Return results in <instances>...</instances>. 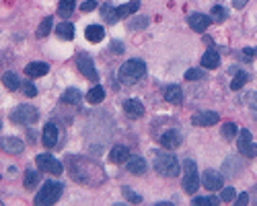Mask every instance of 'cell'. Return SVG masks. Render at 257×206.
<instances>
[{
	"label": "cell",
	"instance_id": "6da1fadb",
	"mask_svg": "<svg viewBox=\"0 0 257 206\" xmlns=\"http://www.w3.org/2000/svg\"><path fill=\"white\" fill-rule=\"evenodd\" d=\"M146 74V64L140 58H132V60H126L120 66V81L124 85H134L138 81H142Z\"/></svg>",
	"mask_w": 257,
	"mask_h": 206
},
{
	"label": "cell",
	"instance_id": "7a4b0ae2",
	"mask_svg": "<svg viewBox=\"0 0 257 206\" xmlns=\"http://www.w3.org/2000/svg\"><path fill=\"white\" fill-rule=\"evenodd\" d=\"M62 190H64L62 183H58V182H45L43 188L37 192L35 200H33L35 206H52V204H56L58 200H60Z\"/></svg>",
	"mask_w": 257,
	"mask_h": 206
},
{
	"label": "cell",
	"instance_id": "3957f363",
	"mask_svg": "<svg viewBox=\"0 0 257 206\" xmlns=\"http://www.w3.org/2000/svg\"><path fill=\"white\" fill-rule=\"evenodd\" d=\"M154 171L165 175V178H175L179 173V161H177L175 155L159 153L154 157Z\"/></svg>",
	"mask_w": 257,
	"mask_h": 206
},
{
	"label": "cell",
	"instance_id": "277c9868",
	"mask_svg": "<svg viewBox=\"0 0 257 206\" xmlns=\"http://www.w3.org/2000/svg\"><path fill=\"white\" fill-rule=\"evenodd\" d=\"M8 117L15 124H35L39 120V112L33 105H17Z\"/></svg>",
	"mask_w": 257,
	"mask_h": 206
},
{
	"label": "cell",
	"instance_id": "5b68a950",
	"mask_svg": "<svg viewBox=\"0 0 257 206\" xmlns=\"http://www.w3.org/2000/svg\"><path fill=\"white\" fill-rule=\"evenodd\" d=\"M35 165L39 167V171L49 173V175H60L64 171V165L58 159H54L52 155H37L35 157Z\"/></svg>",
	"mask_w": 257,
	"mask_h": 206
},
{
	"label": "cell",
	"instance_id": "8992f818",
	"mask_svg": "<svg viewBox=\"0 0 257 206\" xmlns=\"http://www.w3.org/2000/svg\"><path fill=\"white\" fill-rule=\"evenodd\" d=\"M76 68L81 70V74L85 76V78H88V81H97L99 78V74H97V68H95V64H93V58L88 56V54H85V52H81L76 56Z\"/></svg>",
	"mask_w": 257,
	"mask_h": 206
},
{
	"label": "cell",
	"instance_id": "52a82bcc",
	"mask_svg": "<svg viewBox=\"0 0 257 206\" xmlns=\"http://www.w3.org/2000/svg\"><path fill=\"white\" fill-rule=\"evenodd\" d=\"M236 146H239V153L243 157H249V159L257 157V144L251 142V132L249 130H241L239 140H236Z\"/></svg>",
	"mask_w": 257,
	"mask_h": 206
},
{
	"label": "cell",
	"instance_id": "ba28073f",
	"mask_svg": "<svg viewBox=\"0 0 257 206\" xmlns=\"http://www.w3.org/2000/svg\"><path fill=\"white\" fill-rule=\"evenodd\" d=\"M202 183H204V188L208 192H216V190H220L224 185V178H222V173H218V171L206 169L204 178H202Z\"/></svg>",
	"mask_w": 257,
	"mask_h": 206
},
{
	"label": "cell",
	"instance_id": "9c48e42d",
	"mask_svg": "<svg viewBox=\"0 0 257 206\" xmlns=\"http://www.w3.org/2000/svg\"><path fill=\"white\" fill-rule=\"evenodd\" d=\"M0 151H4L6 155H21L25 151V144L17 136H4L0 138Z\"/></svg>",
	"mask_w": 257,
	"mask_h": 206
},
{
	"label": "cell",
	"instance_id": "30bf717a",
	"mask_svg": "<svg viewBox=\"0 0 257 206\" xmlns=\"http://www.w3.org/2000/svg\"><path fill=\"white\" fill-rule=\"evenodd\" d=\"M58 138H60V132H58V126L54 122H49L43 126V132H42V142L45 149H54L58 146Z\"/></svg>",
	"mask_w": 257,
	"mask_h": 206
},
{
	"label": "cell",
	"instance_id": "8fae6325",
	"mask_svg": "<svg viewBox=\"0 0 257 206\" xmlns=\"http://www.w3.org/2000/svg\"><path fill=\"white\" fill-rule=\"evenodd\" d=\"M220 117L216 112H197L193 117H192V124L193 126H200V128H210V126L218 124Z\"/></svg>",
	"mask_w": 257,
	"mask_h": 206
},
{
	"label": "cell",
	"instance_id": "7c38bea8",
	"mask_svg": "<svg viewBox=\"0 0 257 206\" xmlns=\"http://www.w3.org/2000/svg\"><path fill=\"white\" fill-rule=\"evenodd\" d=\"M187 23H190V27L195 33H204L206 29H208V25L212 23V17L202 15V13H192L190 17H187Z\"/></svg>",
	"mask_w": 257,
	"mask_h": 206
},
{
	"label": "cell",
	"instance_id": "4fadbf2b",
	"mask_svg": "<svg viewBox=\"0 0 257 206\" xmlns=\"http://www.w3.org/2000/svg\"><path fill=\"white\" fill-rule=\"evenodd\" d=\"M179 144H181V134L177 132L175 128L163 132V136H161V146H163V149H167V151H175Z\"/></svg>",
	"mask_w": 257,
	"mask_h": 206
},
{
	"label": "cell",
	"instance_id": "5bb4252c",
	"mask_svg": "<svg viewBox=\"0 0 257 206\" xmlns=\"http://www.w3.org/2000/svg\"><path fill=\"white\" fill-rule=\"evenodd\" d=\"M124 114L132 120H138V117L144 115V103L140 99H128L124 103Z\"/></svg>",
	"mask_w": 257,
	"mask_h": 206
},
{
	"label": "cell",
	"instance_id": "9a60e30c",
	"mask_svg": "<svg viewBox=\"0 0 257 206\" xmlns=\"http://www.w3.org/2000/svg\"><path fill=\"white\" fill-rule=\"evenodd\" d=\"M126 169L130 171V173H134V175H142V173H146L148 165H146V161H144V157H140V155H132L130 159L126 161Z\"/></svg>",
	"mask_w": 257,
	"mask_h": 206
},
{
	"label": "cell",
	"instance_id": "2e32d148",
	"mask_svg": "<svg viewBox=\"0 0 257 206\" xmlns=\"http://www.w3.org/2000/svg\"><path fill=\"white\" fill-rule=\"evenodd\" d=\"M243 171V165L239 159H235V157H231V159H226L222 163V173L224 178H239V173Z\"/></svg>",
	"mask_w": 257,
	"mask_h": 206
},
{
	"label": "cell",
	"instance_id": "e0dca14e",
	"mask_svg": "<svg viewBox=\"0 0 257 206\" xmlns=\"http://www.w3.org/2000/svg\"><path fill=\"white\" fill-rule=\"evenodd\" d=\"M49 72V66L45 62H31L25 66V74L29 78H39V76H45Z\"/></svg>",
	"mask_w": 257,
	"mask_h": 206
},
{
	"label": "cell",
	"instance_id": "ac0fdd59",
	"mask_svg": "<svg viewBox=\"0 0 257 206\" xmlns=\"http://www.w3.org/2000/svg\"><path fill=\"white\" fill-rule=\"evenodd\" d=\"M165 99L173 103V105H179L183 103V91H181V87L179 85H169L165 89Z\"/></svg>",
	"mask_w": 257,
	"mask_h": 206
},
{
	"label": "cell",
	"instance_id": "d6986e66",
	"mask_svg": "<svg viewBox=\"0 0 257 206\" xmlns=\"http://www.w3.org/2000/svg\"><path fill=\"white\" fill-rule=\"evenodd\" d=\"M128 159H130V151H128V146H124V144H117V146H113L111 149V153H109V161L111 163H126Z\"/></svg>",
	"mask_w": 257,
	"mask_h": 206
},
{
	"label": "cell",
	"instance_id": "ffe728a7",
	"mask_svg": "<svg viewBox=\"0 0 257 206\" xmlns=\"http://www.w3.org/2000/svg\"><path fill=\"white\" fill-rule=\"evenodd\" d=\"M183 190L185 194H195L197 188H200V178H197V173H185V178H183Z\"/></svg>",
	"mask_w": 257,
	"mask_h": 206
},
{
	"label": "cell",
	"instance_id": "44dd1931",
	"mask_svg": "<svg viewBox=\"0 0 257 206\" xmlns=\"http://www.w3.org/2000/svg\"><path fill=\"white\" fill-rule=\"evenodd\" d=\"M202 66L208 68V70H214V68H218V66H220V56H218V52L206 50V54L202 56Z\"/></svg>",
	"mask_w": 257,
	"mask_h": 206
},
{
	"label": "cell",
	"instance_id": "7402d4cb",
	"mask_svg": "<svg viewBox=\"0 0 257 206\" xmlns=\"http://www.w3.org/2000/svg\"><path fill=\"white\" fill-rule=\"evenodd\" d=\"M85 35H86V39H88L91 44H99V42H103L105 31H103L101 25H88L86 31H85Z\"/></svg>",
	"mask_w": 257,
	"mask_h": 206
},
{
	"label": "cell",
	"instance_id": "603a6c76",
	"mask_svg": "<svg viewBox=\"0 0 257 206\" xmlns=\"http://www.w3.org/2000/svg\"><path fill=\"white\" fill-rule=\"evenodd\" d=\"M138 6H140V2L138 0H130L128 4H122V6H115V17L117 19H124V17H130L138 11Z\"/></svg>",
	"mask_w": 257,
	"mask_h": 206
},
{
	"label": "cell",
	"instance_id": "cb8c5ba5",
	"mask_svg": "<svg viewBox=\"0 0 257 206\" xmlns=\"http://www.w3.org/2000/svg\"><path fill=\"white\" fill-rule=\"evenodd\" d=\"M56 33L60 39H64V42H72L74 39V25L72 23H60L56 27Z\"/></svg>",
	"mask_w": 257,
	"mask_h": 206
},
{
	"label": "cell",
	"instance_id": "d4e9b609",
	"mask_svg": "<svg viewBox=\"0 0 257 206\" xmlns=\"http://www.w3.org/2000/svg\"><path fill=\"white\" fill-rule=\"evenodd\" d=\"M103 99H105V89L101 85H95L93 89L86 93V101L88 103H101Z\"/></svg>",
	"mask_w": 257,
	"mask_h": 206
},
{
	"label": "cell",
	"instance_id": "484cf974",
	"mask_svg": "<svg viewBox=\"0 0 257 206\" xmlns=\"http://www.w3.org/2000/svg\"><path fill=\"white\" fill-rule=\"evenodd\" d=\"M2 83L8 91H17L19 87H21V81H19V76L15 72H4L2 74Z\"/></svg>",
	"mask_w": 257,
	"mask_h": 206
},
{
	"label": "cell",
	"instance_id": "4316f807",
	"mask_svg": "<svg viewBox=\"0 0 257 206\" xmlns=\"http://www.w3.org/2000/svg\"><path fill=\"white\" fill-rule=\"evenodd\" d=\"M76 8V2L74 0H60V4H58V13H60V17L68 19Z\"/></svg>",
	"mask_w": 257,
	"mask_h": 206
},
{
	"label": "cell",
	"instance_id": "83f0119b",
	"mask_svg": "<svg viewBox=\"0 0 257 206\" xmlns=\"http://www.w3.org/2000/svg\"><path fill=\"white\" fill-rule=\"evenodd\" d=\"M62 103H68V105H78L81 103V93H78L76 89H68L62 97H60Z\"/></svg>",
	"mask_w": 257,
	"mask_h": 206
},
{
	"label": "cell",
	"instance_id": "f1b7e54d",
	"mask_svg": "<svg viewBox=\"0 0 257 206\" xmlns=\"http://www.w3.org/2000/svg\"><path fill=\"white\" fill-rule=\"evenodd\" d=\"M236 134H239V128H236V124H235V122H226V124H222V138H224V140H233Z\"/></svg>",
	"mask_w": 257,
	"mask_h": 206
},
{
	"label": "cell",
	"instance_id": "f546056e",
	"mask_svg": "<svg viewBox=\"0 0 257 206\" xmlns=\"http://www.w3.org/2000/svg\"><path fill=\"white\" fill-rule=\"evenodd\" d=\"M52 17H45L42 23H39V29H37V37L42 39V37H45V35H49V31H52Z\"/></svg>",
	"mask_w": 257,
	"mask_h": 206
},
{
	"label": "cell",
	"instance_id": "4dcf8cb0",
	"mask_svg": "<svg viewBox=\"0 0 257 206\" xmlns=\"http://www.w3.org/2000/svg\"><path fill=\"white\" fill-rule=\"evenodd\" d=\"M23 183H25V188H27V190H33L35 185L39 183V173H37V171H27V173H25Z\"/></svg>",
	"mask_w": 257,
	"mask_h": 206
},
{
	"label": "cell",
	"instance_id": "1f68e13d",
	"mask_svg": "<svg viewBox=\"0 0 257 206\" xmlns=\"http://www.w3.org/2000/svg\"><path fill=\"white\" fill-rule=\"evenodd\" d=\"M101 17H103V19H107L109 23L117 21V17H115V6H111L109 2H105V4L101 6Z\"/></svg>",
	"mask_w": 257,
	"mask_h": 206
},
{
	"label": "cell",
	"instance_id": "d6a6232c",
	"mask_svg": "<svg viewBox=\"0 0 257 206\" xmlns=\"http://www.w3.org/2000/svg\"><path fill=\"white\" fill-rule=\"evenodd\" d=\"M229 17V11H226V8L222 6V4H216V6H212V19L214 21H224V19Z\"/></svg>",
	"mask_w": 257,
	"mask_h": 206
},
{
	"label": "cell",
	"instance_id": "836d02e7",
	"mask_svg": "<svg viewBox=\"0 0 257 206\" xmlns=\"http://www.w3.org/2000/svg\"><path fill=\"white\" fill-rule=\"evenodd\" d=\"M122 194H124V198H126L128 202H132V204H140V202H142V196L136 194V192L130 190V188H122Z\"/></svg>",
	"mask_w": 257,
	"mask_h": 206
},
{
	"label": "cell",
	"instance_id": "e575fe53",
	"mask_svg": "<svg viewBox=\"0 0 257 206\" xmlns=\"http://www.w3.org/2000/svg\"><path fill=\"white\" fill-rule=\"evenodd\" d=\"M148 27V17H136L134 21H130V29L132 31H140V29Z\"/></svg>",
	"mask_w": 257,
	"mask_h": 206
},
{
	"label": "cell",
	"instance_id": "d590c367",
	"mask_svg": "<svg viewBox=\"0 0 257 206\" xmlns=\"http://www.w3.org/2000/svg\"><path fill=\"white\" fill-rule=\"evenodd\" d=\"M247 81H249V76H247L245 72L236 74V76H235V81L231 83V89H233V91H239V89H243V85H245Z\"/></svg>",
	"mask_w": 257,
	"mask_h": 206
},
{
	"label": "cell",
	"instance_id": "8d00e7d4",
	"mask_svg": "<svg viewBox=\"0 0 257 206\" xmlns=\"http://www.w3.org/2000/svg\"><path fill=\"white\" fill-rule=\"evenodd\" d=\"M185 78L187 81H200V78H204V70H200V68H190V70L185 72Z\"/></svg>",
	"mask_w": 257,
	"mask_h": 206
},
{
	"label": "cell",
	"instance_id": "74e56055",
	"mask_svg": "<svg viewBox=\"0 0 257 206\" xmlns=\"http://www.w3.org/2000/svg\"><path fill=\"white\" fill-rule=\"evenodd\" d=\"M235 196H236L235 188H224V190L220 192V200H222V202H231V200H235Z\"/></svg>",
	"mask_w": 257,
	"mask_h": 206
},
{
	"label": "cell",
	"instance_id": "f35d334b",
	"mask_svg": "<svg viewBox=\"0 0 257 206\" xmlns=\"http://www.w3.org/2000/svg\"><path fill=\"white\" fill-rule=\"evenodd\" d=\"M218 202H220V198H214V196H208V198H195L193 200V204H210V206L218 204Z\"/></svg>",
	"mask_w": 257,
	"mask_h": 206
},
{
	"label": "cell",
	"instance_id": "ab89813d",
	"mask_svg": "<svg viewBox=\"0 0 257 206\" xmlns=\"http://www.w3.org/2000/svg\"><path fill=\"white\" fill-rule=\"evenodd\" d=\"M23 93H25L27 97H35V95H37L35 85H33V83H23Z\"/></svg>",
	"mask_w": 257,
	"mask_h": 206
},
{
	"label": "cell",
	"instance_id": "60d3db41",
	"mask_svg": "<svg viewBox=\"0 0 257 206\" xmlns=\"http://www.w3.org/2000/svg\"><path fill=\"white\" fill-rule=\"evenodd\" d=\"M195 169H197L195 161H192V159H185V161H183V171H185V173H195Z\"/></svg>",
	"mask_w": 257,
	"mask_h": 206
},
{
	"label": "cell",
	"instance_id": "b9f144b4",
	"mask_svg": "<svg viewBox=\"0 0 257 206\" xmlns=\"http://www.w3.org/2000/svg\"><path fill=\"white\" fill-rule=\"evenodd\" d=\"M95 8H97L95 0H86V2L81 4V11H83V13H91V11H95Z\"/></svg>",
	"mask_w": 257,
	"mask_h": 206
},
{
	"label": "cell",
	"instance_id": "7bdbcfd3",
	"mask_svg": "<svg viewBox=\"0 0 257 206\" xmlns=\"http://www.w3.org/2000/svg\"><path fill=\"white\" fill-rule=\"evenodd\" d=\"M247 204H249V194H241L236 198V206H247Z\"/></svg>",
	"mask_w": 257,
	"mask_h": 206
},
{
	"label": "cell",
	"instance_id": "ee69618b",
	"mask_svg": "<svg viewBox=\"0 0 257 206\" xmlns=\"http://www.w3.org/2000/svg\"><path fill=\"white\" fill-rule=\"evenodd\" d=\"M111 52H113V54H122V52H124V44H122V42H113V44H111Z\"/></svg>",
	"mask_w": 257,
	"mask_h": 206
},
{
	"label": "cell",
	"instance_id": "f6af8a7d",
	"mask_svg": "<svg viewBox=\"0 0 257 206\" xmlns=\"http://www.w3.org/2000/svg\"><path fill=\"white\" fill-rule=\"evenodd\" d=\"M247 101H249V105L253 107V110H257V91H255V93H251L249 97H247Z\"/></svg>",
	"mask_w": 257,
	"mask_h": 206
},
{
	"label": "cell",
	"instance_id": "bcb514c9",
	"mask_svg": "<svg viewBox=\"0 0 257 206\" xmlns=\"http://www.w3.org/2000/svg\"><path fill=\"white\" fill-rule=\"evenodd\" d=\"M247 2H249V0H233V6L235 8H243Z\"/></svg>",
	"mask_w": 257,
	"mask_h": 206
},
{
	"label": "cell",
	"instance_id": "7dc6e473",
	"mask_svg": "<svg viewBox=\"0 0 257 206\" xmlns=\"http://www.w3.org/2000/svg\"><path fill=\"white\" fill-rule=\"evenodd\" d=\"M253 52H255V58H257V47H253Z\"/></svg>",
	"mask_w": 257,
	"mask_h": 206
},
{
	"label": "cell",
	"instance_id": "c3c4849f",
	"mask_svg": "<svg viewBox=\"0 0 257 206\" xmlns=\"http://www.w3.org/2000/svg\"><path fill=\"white\" fill-rule=\"evenodd\" d=\"M0 178H2V175H0Z\"/></svg>",
	"mask_w": 257,
	"mask_h": 206
}]
</instances>
